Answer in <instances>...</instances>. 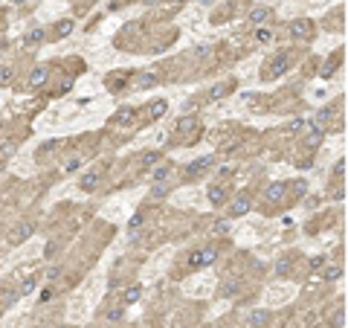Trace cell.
Here are the masks:
<instances>
[{
	"instance_id": "obj_4",
	"label": "cell",
	"mask_w": 348,
	"mask_h": 328,
	"mask_svg": "<svg viewBox=\"0 0 348 328\" xmlns=\"http://www.w3.org/2000/svg\"><path fill=\"white\" fill-rule=\"evenodd\" d=\"M99 180H102V175H99V172H87V175L81 177L79 189H84V192H96V186H99Z\"/></svg>"
},
{
	"instance_id": "obj_32",
	"label": "cell",
	"mask_w": 348,
	"mask_h": 328,
	"mask_svg": "<svg viewBox=\"0 0 348 328\" xmlns=\"http://www.w3.org/2000/svg\"><path fill=\"white\" fill-rule=\"evenodd\" d=\"M52 148H55V142H46V145H41V151H38V154L44 157V154H49V151H52Z\"/></svg>"
},
{
	"instance_id": "obj_31",
	"label": "cell",
	"mask_w": 348,
	"mask_h": 328,
	"mask_svg": "<svg viewBox=\"0 0 348 328\" xmlns=\"http://www.w3.org/2000/svg\"><path fill=\"white\" fill-rule=\"evenodd\" d=\"M35 285H38V282H35V279H29V282H26V285L21 288V293H32V291H35Z\"/></svg>"
},
{
	"instance_id": "obj_24",
	"label": "cell",
	"mask_w": 348,
	"mask_h": 328,
	"mask_svg": "<svg viewBox=\"0 0 348 328\" xmlns=\"http://www.w3.org/2000/svg\"><path fill=\"white\" fill-rule=\"evenodd\" d=\"M107 319H110V322L122 319V308H110V311H107Z\"/></svg>"
},
{
	"instance_id": "obj_6",
	"label": "cell",
	"mask_w": 348,
	"mask_h": 328,
	"mask_svg": "<svg viewBox=\"0 0 348 328\" xmlns=\"http://www.w3.org/2000/svg\"><path fill=\"white\" fill-rule=\"evenodd\" d=\"M212 163V157H200V160H195V163H189V169H186V175L189 177H195V175H200L206 166Z\"/></svg>"
},
{
	"instance_id": "obj_25",
	"label": "cell",
	"mask_w": 348,
	"mask_h": 328,
	"mask_svg": "<svg viewBox=\"0 0 348 328\" xmlns=\"http://www.w3.org/2000/svg\"><path fill=\"white\" fill-rule=\"evenodd\" d=\"M290 270V264H287V258H281V261H278L276 264V273H281V276H284V273H287Z\"/></svg>"
},
{
	"instance_id": "obj_29",
	"label": "cell",
	"mask_w": 348,
	"mask_h": 328,
	"mask_svg": "<svg viewBox=\"0 0 348 328\" xmlns=\"http://www.w3.org/2000/svg\"><path fill=\"white\" fill-rule=\"evenodd\" d=\"M79 166H81V160H79V157H73V160H70V163L64 166V169H67V172H76V169H79Z\"/></svg>"
},
{
	"instance_id": "obj_10",
	"label": "cell",
	"mask_w": 348,
	"mask_h": 328,
	"mask_svg": "<svg viewBox=\"0 0 348 328\" xmlns=\"http://www.w3.org/2000/svg\"><path fill=\"white\" fill-rule=\"evenodd\" d=\"M308 32H311V21H296V24H293V35L305 38Z\"/></svg>"
},
{
	"instance_id": "obj_30",
	"label": "cell",
	"mask_w": 348,
	"mask_h": 328,
	"mask_svg": "<svg viewBox=\"0 0 348 328\" xmlns=\"http://www.w3.org/2000/svg\"><path fill=\"white\" fill-rule=\"evenodd\" d=\"M325 264V258L322 256H316V258H311V270H319Z\"/></svg>"
},
{
	"instance_id": "obj_3",
	"label": "cell",
	"mask_w": 348,
	"mask_h": 328,
	"mask_svg": "<svg viewBox=\"0 0 348 328\" xmlns=\"http://www.w3.org/2000/svg\"><path fill=\"white\" fill-rule=\"evenodd\" d=\"M287 64H290V59L287 56H278L273 64H270V70H267V76H273V79H278V76H284L287 73Z\"/></svg>"
},
{
	"instance_id": "obj_23",
	"label": "cell",
	"mask_w": 348,
	"mask_h": 328,
	"mask_svg": "<svg viewBox=\"0 0 348 328\" xmlns=\"http://www.w3.org/2000/svg\"><path fill=\"white\" fill-rule=\"evenodd\" d=\"M165 195H168V186L157 183V186H154V198H165Z\"/></svg>"
},
{
	"instance_id": "obj_11",
	"label": "cell",
	"mask_w": 348,
	"mask_h": 328,
	"mask_svg": "<svg viewBox=\"0 0 348 328\" xmlns=\"http://www.w3.org/2000/svg\"><path fill=\"white\" fill-rule=\"evenodd\" d=\"M267 18H270V9H253V12H250V21H253V24H264Z\"/></svg>"
},
{
	"instance_id": "obj_19",
	"label": "cell",
	"mask_w": 348,
	"mask_h": 328,
	"mask_svg": "<svg viewBox=\"0 0 348 328\" xmlns=\"http://www.w3.org/2000/svg\"><path fill=\"white\" fill-rule=\"evenodd\" d=\"M154 82H157V79H154L151 73H145V76H139L137 79V87H148V84H154Z\"/></svg>"
},
{
	"instance_id": "obj_27",
	"label": "cell",
	"mask_w": 348,
	"mask_h": 328,
	"mask_svg": "<svg viewBox=\"0 0 348 328\" xmlns=\"http://www.w3.org/2000/svg\"><path fill=\"white\" fill-rule=\"evenodd\" d=\"M157 160H160V154H154V151H151V154H145V157H142V163H145V166L157 163Z\"/></svg>"
},
{
	"instance_id": "obj_17",
	"label": "cell",
	"mask_w": 348,
	"mask_h": 328,
	"mask_svg": "<svg viewBox=\"0 0 348 328\" xmlns=\"http://www.w3.org/2000/svg\"><path fill=\"white\" fill-rule=\"evenodd\" d=\"M339 276H342V267H328L325 270V282H336Z\"/></svg>"
},
{
	"instance_id": "obj_1",
	"label": "cell",
	"mask_w": 348,
	"mask_h": 328,
	"mask_svg": "<svg viewBox=\"0 0 348 328\" xmlns=\"http://www.w3.org/2000/svg\"><path fill=\"white\" fill-rule=\"evenodd\" d=\"M215 258H218V250L215 247H203V250H197L192 256V267H209V264H215Z\"/></svg>"
},
{
	"instance_id": "obj_2",
	"label": "cell",
	"mask_w": 348,
	"mask_h": 328,
	"mask_svg": "<svg viewBox=\"0 0 348 328\" xmlns=\"http://www.w3.org/2000/svg\"><path fill=\"white\" fill-rule=\"evenodd\" d=\"M32 233H35V227H32V224H29V221H23L21 227H18V230H15V233L9 235V244H12V247L23 244V241H26V238H29V235H32Z\"/></svg>"
},
{
	"instance_id": "obj_16",
	"label": "cell",
	"mask_w": 348,
	"mask_h": 328,
	"mask_svg": "<svg viewBox=\"0 0 348 328\" xmlns=\"http://www.w3.org/2000/svg\"><path fill=\"white\" fill-rule=\"evenodd\" d=\"M70 32H73V21H61L58 24V38H67Z\"/></svg>"
},
{
	"instance_id": "obj_15",
	"label": "cell",
	"mask_w": 348,
	"mask_h": 328,
	"mask_svg": "<svg viewBox=\"0 0 348 328\" xmlns=\"http://www.w3.org/2000/svg\"><path fill=\"white\" fill-rule=\"evenodd\" d=\"M139 293H142V291H139V285H131V288L125 291V302H137Z\"/></svg>"
},
{
	"instance_id": "obj_28",
	"label": "cell",
	"mask_w": 348,
	"mask_h": 328,
	"mask_svg": "<svg viewBox=\"0 0 348 328\" xmlns=\"http://www.w3.org/2000/svg\"><path fill=\"white\" fill-rule=\"evenodd\" d=\"M215 233H229V221H218L215 224Z\"/></svg>"
},
{
	"instance_id": "obj_34",
	"label": "cell",
	"mask_w": 348,
	"mask_h": 328,
	"mask_svg": "<svg viewBox=\"0 0 348 328\" xmlns=\"http://www.w3.org/2000/svg\"><path fill=\"white\" fill-rule=\"evenodd\" d=\"M12 3H18V6H21V3H26V0H12Z\"/></svg>"
},
{
	"instance_id": "obj_9",
	"label": "cell",
	"mask_w": 348,
	"mask_h": 328,
	"mask_svg": "<svg viewBox=\"0 0 348 328\" xmlns=\"http://www.w3.org/2000/svg\"><path fill=\"white\" fill-rule=\"evenodd\" d=\"M284 198V186H281V183H273V186H270V195H267V200H270V203H276V200H281Z\"/></svg>"
},
{
	"instance_id": "obj_5",
	"label": "cell",
	"mask_w": 348,
	"mask_h": 328,
	"mask_svg": "<svg viewBox=\"0 0 348 328\" xmlns=\"http://www.w3.org/2000/svg\"><path fill=\"white\" fill-rule=\"evenodd\" d=\"M270 322V311H253L250 314V328H264Z\"/></svg>"
},
{
	"instance_id": "obj_21",
	"label": "cell",
	"mask_w": 348,
	"mask_h": 328,
	"mask_svg": "<svg viewBox=\"0 0 348 328\" xmlns=\"http://www.w3.org/2000/svg\"><path fill=\"white\" fill-rule=\"evenodd\" d=\"M258 41H261V44L273 41V29H258Z\"/></svg>"
},
{
	"instance_id": "obj_18",
	"label": "cell",
	"mask_w": 348,
	"mask_h": 328,
	"mask_svg": "<svg viewBox=\"0 0 348 328\" xmlns=\"http://www.w3.org/2000/svg\"><path fill=\"white\" fill-rule=\"evenodd\" d=\"M142 221H145V215H142V212H137V215H134V218L128 221V233H134V230H137V227H139Z\"/></svg>"
},
{
	"instance_id": "obj_7",
	"label": "cell",
	"mask_w": 348,
	"mask_h": 328,
	"mask_svg": "<svg viewBox=\"0 0 348 328\" xmlns=\"http://www.w3.org/2000/svg\"><path fill=\"white\" fill-rule=\"evenodd\" d=\"M44 82H46V67H35L32 76H29V84H32V87H41Z\"/></svg>"
},
{
	"instance_id": "obj_33",
	"label": "cell",
	"mask_w": 348,
	"mask_h": 328,
	"mask_svg": "<svg viewBox=\"0 0 348 328\" xmlns=\"http://www.w3.org/2000/svg\"><path fill=\"white\" fill-rule=\"evenodd\" d=\"M3 49H6V41H3V38H0V52H3Z\"/></svg>"
},
{
	"instance_id": "obj_8",
	"label": "cell",
	"mask_w": 348,
	"mask_h": 328,
	"mask_svg": "<svg viewBox=\"0 0 348 328\" xmlns=\"http://www.w3.org/2000/svg\"><path fill=\"white\" fill-rule=\"evenodd\" d=\"M244 212H250V198H238V200H235L229 215H235V218H238V215H244Z\"/></svg>"
},
{
	"instance_id": "obj_13",
	"label": "cell",
	"mask_w": 348,
	"mask_h": 328,
	"mask_svg": "<svg viewBox=\"0 0 348 328\" xmlns=\"http://www.w3.org/2000/svg\"><path fill=\"white\" fill-rule=\"evenodd\" d=\"M168 175H171V169H168V166H160V169L151 175V180H154V183H162V180H165Z\"/></svg>"
},
{
	"instance_id": "obj_22",
	"label": "cell",
	"mask_w": 348,
	"mask_h": 328,
	"mask_svg": "<svg viewBox=\"0 0 348 328\" xmlns=\"http://www.w3.org/2000/svg\"><path fill=\"white\" fill-rule=\"evenodd\" d=\"M58 276H61V267H49V270H46V276H44V279H46V282H55Z\"/></svg>"
},
{
	"instance_id": "obj_14",
	"label": "cell",
	"mask_w": 348,
	"mask_h": 328,
	"mask_svg": "<svg viewBox=\"0 0 348 328\" xmlns=\"http://www.w3.org/2000/svg\"><path fill=\"white\" fill-rule=\"evenodd\" d=\"M209 200H212V203H223V200H226V192H223V189H212V192H209Z\"/></svg>"
},
{
	"instance_id": "obj_12",
	"label": "cell",
	"mask_w": 348,
	"mask_h": 328,
	"mask_svg": "<svg viewBox=\"0 0 348 328\" xmlns=\"http://www.w3.org/2000/svg\"><path fill=\"white\" fill-rule=\"evenodd\" d=\"M165 107H168V105H165L162 99H160V102H154V105H151V111H148V114H151V119H160L162 114H165Z\"/></svg>"
},
{
	"instance_id": "obj_35",
	"label": "cell",
	"mask_w": 348,
	"mask_h": 328,
	"mask_svg": "<svg viewBox=\"0 0 348 328\" xmlns=\"http://www.w3.org/2000/svg\"><path fill=\"white\" fill-rule=\"evenodd\" d=\"M0 131H3V122H0Z\"/></svg>"
},
{
	"instance_id": "obj_20",
	"label": "cell",
	"mask_w": 348,
	"mask_h": 328,
	"mask_svg": "<svg viewBox=\"0 0 348 328\" xmlns=\"http://www.w3.org/2000/svg\"><path fill=\"white\" fill-rule=\"evenodd\" d=\"M44 38V29H35V32H29V38H26V44H38Z\"/></svg>"
},
{
	"instance_id": "obj_26",
	"label": "cell",
	"mask_w": 348,
	"mask_h": 328,
	"mask_svg": "<svg viewBox=\"0 0 348 328\" xmlns=\"http://www.w3.org/2000/svg\"><path fill=\"white\" fill-rule=\"evenodd\" d=\"M192 125H195V119H192V117H186L183 122L177 125V131H189V128H192Z\"/></svg>"
}]
</instances>
